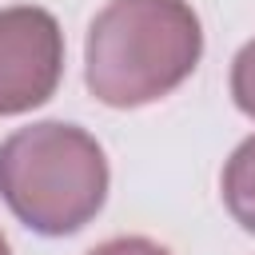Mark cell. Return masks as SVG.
<instances>
[{
  "label": "cell",
  "mask_w": 255,
  "mask_h": 255,
  "mask_svg": "<svg viewBox=\"0 0 255 255\" xmlns=\"http://www.w3.org/2000/svg\"><path fill=\"white\" fill-rule=\"evenodd\" d=\"M203 56L187 0H112L88 28L84 80L108 108H143L175 92Z\"/></svg>",
  "instance_id": "cell-1"
},
{
  "label": "cell",
  "mask_w": 255,
  "mask_h": 255,
  "mask_svg": "<svg viewBox=\"0 0 255 255\" xmlns=\"http://www.w3.org/2000/svg\"><path fill=\"white\" fill-rule=\"evenodd\" d=\"M0 195L36 235H72L108 199L104 147L76 124L44 120L0 143Z\"/></svg>",
  "instance_id": "cell-2"
},
{
  "label": "cell",
  "mask_w": 255,
  "mask_h": 255,
  "mask_svg": "<svg viewBox=\"0 0 255 255\" xmlns=\"http://www.w3.org/2000/svg\"><path fill=\"white\" fill-rule=\"evenodd\" d=\"M64 72V32L36 4L0 8V116H20L52 100Z\"/></svg>",
  "instance_id": "cell-3"
},
{
  "label": "cell",
  "mask_w": 255,
  "mask_h": 255,
  "mask_svg": "<svg viewBox=\"0 0 255 255\" xmlns=\"http://www.w3.org/2000/svg\"><path fill=\"white\" fill-rule=\"evenodd\" d=\"M223 203L231 219L255 235V135L243 139L223 167Z\"/></svg>",
  "instance_id": "cell-4"
},
{
  "label": "cell",
  "mask_w": 255,
  "mask_h": 255,
  "mask_svg": "<svg viewBox=\"0 0 255 255\" xmlns=\"http://www.w3.org/2000/svg\"><path fill=\"white\" fill-rule=\"evenodd\" d=\"M231 96H235L239 112L255 120V40L243 44L231 64Z\"/></svg>",
  "instance_id": "cell-5"
},
{
  "label": "cell",
  "mask_w": 255,
  "mask_h": 255,
  "mask_svg": "<svg viewBox=\"0 0 255 255\" xmlns=\"http://www.w3.org/2000/svg\"><path fill=\"white\" fill-rule=\"evenodd\" d=\"M88 255H167L159 243H151V239H139V235H124V239H108V243H100L96 251H88Z\"/></svg>",
  "instance_id": "cell-6"
},
{
  "label": "cell",
  "mask_w": 255,
  "mask_h": 255,
  "mask_svg": "<svg viewBox=\"0 0 255 255\" xmlns=\"http://www.w3.org/2000/svg\"><path fill=\"white\" fill-rule=\"evenodd\" d=\"M0 255H8V239L4 235H0Z\"/></svg>",
  "instance_id": "cell-7"
}]
</instances>
